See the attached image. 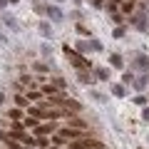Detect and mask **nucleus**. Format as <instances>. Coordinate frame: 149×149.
Here are the masks:
<instances>
[{
    "instance_id": "20e7f679",
    "label": "nucleus",
    "mask_w": 149,
    "mask_h": 149,
    "mask_svg": "<svg viewBox=\"0 0 149 149\" xmlns=\"http://www.w3.org/2000/svg\"><path fill=\"white\" fill-rule=\"evenodd\" d=\"M52 132V124H42V127H37V134H50Z\"/></svg>"
},
{
    "instance_id": "2eb2a0df",
    "label": "nucleus",
    "mask_w": 149,
    "mask_h": 149,
    "mask_svg": "<svg viewBox=\"0 0 149 149\" xmlns=\"http://www.w3.org/2000/svg\"><path fill=\"white\" fill-rule=\"evenodd\" d=\"M47 13H50V15H52V17H60V10H57V8H50Z\"/></svg>"
},
{
    "instance_id": "39448f33",
    "label": "nucleus",
    "mask_w": 149,
    "mask_h": 149,
    "mask_svg": "<svg viewBox=\"0 0 149 149\" xmlns=\"http://www.w3.org/2000/svg\"><path fill=\"white\" fill-rule=\"evenodd\" d=\"M112 65H114V67H122V57H119V55H112Z\"/></svg>"
},
{
    "instance_id": "f257e3e1",
    "label": "nucleus",
    "mask_w": 149,
    "mask_h": 149,
    "mask_svg": "<svg viewBox=\"0 0 149 149\" xmlns=\"http://www.w3.org/2000/svg\"><path fill=\"white\" fill-rule=\"evenodd\" d=\"M65 52H67V57L72 60V65H74L77 70H90V60H85L80 52H74V50L70 47V45H65Z\"/></svg>"
},
{
    "instance_id": "9d476101",
    "label": "nucleus",
    "mask_w": 149,
    "mask_h": 149,
    "mask_svg": "<svg viewBox=\"0 0 149 149\" xmlns=\"http://www.w3.org/2000/svg\"><path fill=\"white\" fill-rule=\"evenodd\" d=\"M97 77H100V80H107V77H109V72H107V70H97Z\"/></svg>"
},
{
    "instance_id": "1a4fd4ad",
    "label": "nucleus",
    "mask_w": 149,
    "mask_h": 149,
    "mask_svg": "<svg viewBox=\"0 0 149 149\" xmlns=\"http://www.w3.org/2000/svg\"><path fill=\"white\" fill-rule=\"evenodd\" d=\"M15 102H17V107H25V104H27V97L20 95V97H15Z\"/></svg>"
},
{
    "instance_id": "6e6552de",
    "label": "nucleus",
    "mask_w": 149,
    "mask_h": 149,
    "mask_svg": "<svg viewBox=\"0 0 149 149\" xmlns=\"http://www.w3.org/2000/svg\"><path fill=\"white\" fill-rule=\"evenodd\" d=\"M27 100H30V102H37V100H40V92H27Z\"/></svg>"
},
{
    "instance_id": "4468645a",
    "label": "nucleus",
    "mask_w": 149,
    "mask_h": 149,
    "mask_svg": "<svg viewBox=\"0 0 149 149\" xmlns=\"http://www.w3.org/2000/svg\"><path fill=\"white\" fill-rule=\"evenodd\" d=\"M10 117L13 119H20V109H10Z\"/></svg>"
},
{
    "instance_id": "f03ea898",
    "label": "nucleus",
    "mask_w": 149,
    "mask_h": 149,
    "mask_svg": "<svg viewBox=\"0 0 149 149\" xmlns=\"http://www.w3.org/2000/svg\"><path fill=\"white\" fill-rule=\"evenodd\" d=\"M60 137H62V139H74V137H80V132H77V129H62Z\"/></svg>"
},
{
    "instance_id": "f3484780",
    "label": "nucleus",
    "mask_w": 149,
    "mask_h": 149,
    "mask_svg": "<svg viewBox=\"0 0 149 149\" xmlns=\"http://www.w3.org/2000/svg\"><path fill=\"white\" fill-rule=\"evenodd\" d=\"M5 3H8V0H0V8H3V5H5Z\"/></svg>"
},
{
    "instance_id": "0eeeda50",
    "label": "nucleus",
    "mask_w": 149,
    "mask_h": 149,
    "mask_svg": "<svg viewBox=\"0 0 149 149\" xmlns=\"http://www.w3.org/2000/svg\"><path fill=\"white\" fill-rule=\"evenodd\" d=\"M45 95H50V97H52V95H57V87L47 85V87H45Z\"/></svg>"
},
{
    "instance_id": "423d86ee",
    "label": "nucleus",
    "mask_w": 149,
    "mask_h": 149,
    "mask_svg": "<svg viewBox=\"0 0 149 149\" xmlns=\"http://www.w3.org/2000/svg\"><path fill=\"white\" fill-rule=\"evenodd\" d=\"M70 124H72V127H77V129L85 127V122H82V119H72V117H70Z\"/></svg>"
},
{
    "instance_id": "f8f14e48",
    "label": "nucleus",
    "mask_w": 149,
    "mask_h": 149,
    "mask_svg": "<svg viewBox=\"0 0 149 149\" xmlns=\"http://www.w3.org/2000/svg\"><path fill=\"white\" fill-rule=\"evenodd\" d=\"M122 10L124 13H132V0H129V3H122Z\"/></svg>"
},
{
    "instance_id": "ddd939ff",
    "label": "nucleus",
    "mask_w": 149,
    "mask_h": 149,
    "mask_svg": "<svg viewBox=\"0 0 149 149\" xmlns=\"http://www.w3.org/2000/svg\"><path fill=\"white\" fill-rule=\"evenodd\" d=\"M25 127H37V119H30V117H27V119H25Z\"/></svg>"
},
{
    "instance_id": "9b49d317",
    "label": "nucleus",
    "mask_w": 149,
    "mask_h": 149,
    "mask_svg": "<svg viewBox=\"0 0 149 149\" xmlns=\"http://www.w3.org/2000/svg\"><path fill=\"white\" fill-rule=\"evenodd\" d=\"M112 92H114V95H117V97H122V95H124V90H122V87H119V85H114V87H112Z\"/></svg>"
},
{
    "instance_id": "dca6fc26",
    "label": "nucleus",
    "mask_w": 149,
    "mask_h": 149,
    "mask_svg": "<svg viewBox=\"0 0 149 149\" xmlns=\"http://www.w3.org/2000/svg\"><path fill=\"white\" fill-rule=\"evenodd\" d=\"M92 5H95V8H100V5H102V0H92Z\"/></svg>"
},
{
    "instance_id": "7ed1b4c3",
    "label": "nucleus",
    "mask_w": 149,
    "mask_h": 149,
    "mask_svg": "<svg viewBox=\"0 0 149 149\" xmlns=\"http://www.w3.org/2000/svg\"><path fill=\"white\" fill-rule=\"evenodd\" d=\"M80 82H82V85H92V77L85 72V70H80Z\"/></svg>"
},
{
    "instance_id": "a211bd4d",
    "label": "nucleus",
    "mask_w": 149,
    "mask_h": 149,
    "mask_svg": "<svg viewBox=\"0 0 149 149\" xmlns=\"http://www.w3.org/2000/svg\"><path fill=\"white\" fill-rule=\"evenodd\" d=\"M10 3H13V5H15V3H20V0H10Z\"/></svg>"
}]
</instances>
